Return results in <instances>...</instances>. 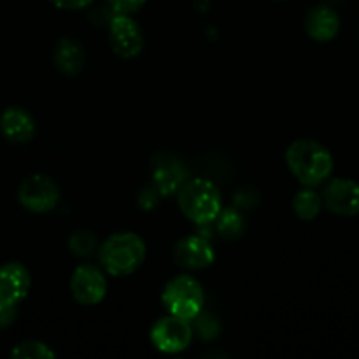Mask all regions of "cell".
<instances>
[{
  "label": "cell",
  "mask_w": 359,
  "mask_h": 359,
  "mask_svg": "<svg viewBox=\"0 0 359 359\" xmlns=\"http://www.w3.org/2000/svg\"><path fill=\"white\" fill-rule=\"evenodd\" d=\"M286 165L300 184L318 188L333 174V156L325 144L314 139H298L286 151Z\"/></svg>",
  "instance_id": "obj_1"
},
{
  "label": "cell",
  "mask_w": 359,
  "mask_h": 359,
  "mask_svg": "<svg viewBox=\"0 0 359 359\" xmlns=\"http://www.w3.org/2000/svg\"><path fill=\"white\" fill-rule=\"evenodd\" d=\"M146 244L133 231H119L102 244L98 259L112 277H126L140 269L146 259Z\"/></svg>",
  "instance_id": "obj_2"
},
{
  "label": "cell",
  "mask_w": 359,
  "mask_h": 359,
  "mask_svg": "<svg viewBox=\"0 0 359 359\" xmlns=\"http://www.w3.org/2000/svg\"><path fill=\"white\" fill-rule=\"evenodd\" d=\"M177 203L181 212L200 226L216 221L223 210V196L217 186L202 177L189 179L177 189Z\"/></svg>",
  "instance_id": "obj_3"
},
{
  "label": "cell",
  "mask_w": 359,
  "mask_h": 359,
  "mask_svg": "<svg viewBox=\"0 0 359 359\" xmlns=\"http://www.w3.org/2000/svg\"><path fill=\"white\" fill-rule=\"evenodd\" d=\"M161 302L168 314L193 321L203 311L205 294L202 284L195 277L177 276L168 280L167 286L163 287Z\"/></svg>",
  "instance_id": "obj_4"
},
{
  "label": "cell",
  "mask_w": 359,
  "mask_h": 359,
  "mask_svg": "<svg viewBox=\"0 0 359 359\" xmlns=\"http://www.w3.org/2000/svg\"><path fill=\"white\" fill-rule=\"evenodd\" d=\"M60 196L62 191L58 182L46 174L28 175L18 188V202L30 212H49L58 205Z\"/></svg>",
  "instance_id": "obj_5"
},
{
  "label": "cell",
  "mask_w": 359,
  "mask_h": 359,
  "mask_svg": "<svg viewBox=\"0 0 359 359\" xmlns=\"http://www.w3.org/2000/svg\"><path fill=\"white\" fill-rule=\"evenodd\" d=\"M151 342L160 353L177 354L189 347L193 340V326L188 319L177 316H165L151 328Z\"/></svg>",
  "instance_id": "obj_6"
},
{
  "label": "cell",
  "mask_w": 359,
  "mask_h": 359,
  "mask_svg": "<svg viewBox=\"0 0 359 359\" xmlns=\"http://www.w3.org/2000/svg\"><path fill=\"white\" fill-rule=\"evenodd\" d=\"M109 41L112 51L125 60H132L142 53L144 34L132 14H114L109 23Z\"/></svg>",
  "instance_id": "obj_7"
},
{
  "label": "cell",
  "mask_w": 359,
  "mask_h": 359,
  "mask_svg": "<svg viewBox=\"0 0 359 359\" xmlns=\"http://www.w3.org/2000/svg\"><path fill=\"white\" fill-rule=\"evenodd\" d=\"M321 198L323 205L337 216L353 217L359 214V184L353 179H328Z\"/></svg>",
  "instance_id": "obj_8"
},
{
  "label": "cell",
  "mask_w": 359,
  "mask_h": 359,
  "mask_svg": "<svg viewBox=\"0 0 359 359\" xmlns=\"http://www.w3.org/2000/svg\"><path fill=\"white\" fill-rule=\"evenodd\" d=\"M70 291L81 305H97L107 294V279L104 272L93 265H81L70 277Z\"/></svg>",
  "instance_id": "obj_9"
},
{
  "label": "cell",
  "mask_w": 359,
  "mask_h": 359,
  "mask_svg": "<svg viewBox=\"0 0 359 359\" xmlns=\"http://www.w3.org/2000/svg\"><path fill=\"white\" fill-rule=\"evenodd\" d=\"M174 259L186 270H203L216 259L210 242L200 235H188L174 245Z\"/></svg>",
  "instance_id": "obj_10"
},
{
  "label": "cell",
  "mask_w": 359,
  "mask_h": 359,
  "mask_svg": "<svg viewBox=\"0 0 359 359\" xmlns=\"http://www.w3.org/2000/svg\"><path fill=\"white\" fill-rule=\"evenodd\" d=\"M32 286L30 272L18 262L0 266V302L18 305L28 294Z\"/></svg>",
  "instance_id": "obj_11"
},
{
  "label": "cell",
  "mask_w": 359,
  "mask_h": 359,
  "mask_svg": "<svg viewBox=\"0 0 359 359\" xmlns=\"http://www.w3.org/2000/svg\"><path fill=\"white\" fill-rule=\"evenodd\" d=\"M305 32L316 42L333 41L340 32L339 13L328 4L311 7L305 16Z\"/></svg>",
  "instance_id": "obj_12"
},
{
  "label": "cell",
  "mask_w": 359,
  "mask_h": 359,
  "mask_svg": "<svg viewBox=\"0 0 359 359\" xmlns=\"http://www.w3.org/2000/svg\"><path fill=\"white\" fill-rule=\"evenodd\" d=\"M35 121L23 107H7L0 116V132L14 144L30 142L35 135Z\"/></svg>",
  "instance_id": "obj_13"
},
{
  "label": "cell",
  "mask_w": 359,
  "mask_h": 359,
  "mask_svg": "<svg viewBox=\"0 0 359 359\" xmlns=\"http://www.w3.org/2000/svg\"><path fill=\"white\" fill-rule=\"evenodd\" d=\"M55 65L65 76H77L84 67L83 46L70 37L60 39L55 48Z\"/></svg>",
  "instance_id": "obj_14"
},
{
  "label": "cell",
  "mask_w": 359,
  "mask_h": 359,
  "mask_svg": "<svg viewBox=\"0 0 359 359\" xmlns=\"http://www.w3.org/2000/svg\"><path fill=\"white\" fill-rule=\"evenodd\" d=\"M291 207L302 221H314L323 209V198L314 188L305 186L293 196Z\"/></svg>",
  "instance_id": "obj_15"
},
{
  "label": "cell",
  "mask_w": 359,
  "mask_h": 359,
  "mask_svg": "<svg viewBox=\"0 0 359 359\" xmlns=\"http://www.w3.org/2000/svg\"><path fill=\"white\" fill-rule=\"evenodd\" d=\"M182 172L181 165H174V167H168V165H163L156 170L154 174V181H156L158 191L163 193V195H170V193H175L179 188H181L182 182Z\"/></svg>",
  "instance_id": "obj_16"
},
{
  "label": "cell",
  "mask_w": 359,
  "mask_h": 359,
  "mask_svg": "<svg viewBox=\"0 0 359 359\" xmlns=\"http://www.w3.org/2000/svg\"><path fill=\"white\" fill-rule=\"evenodd\" d=\"M11 356L14 359H53L56 354L48 344L41 340H27V342L18 344Z\"/></svg>",
  "instance_id": "obj_17"
},
{
  "label": "cell",
  "mask_w": 359,
  "mask_h": 359,
  "mask_svg": "<svg viewBox=\"0 0 359 359\" xmlns=\"http://www.w3.org/2000/svg\"><path fill=\"white\" fill-rule=\"evenodd\" d=\"M216 221H217V230H219L221 237L224 238L241 237V233L245 228L244 217L233 209L221 210L219 216L216 217Z\"/></svg>",
  "instance_id": "obj_18"
},
{
  "label": "cell",
  "mask_w": 359,
  "mask_h": 359,
  "mask_svg": "<svg viewBox=\"0 0 359 359\" xmlns=\"http://www.w3.org/2000/svg\"><path fill=\"white\" fill-rule=\"evenodd\" d=\"M69 249L79 258H88L97 249V237L88 230L74 231L69 238Z\"/></svg>",
  "instance_id": "obj_19"
},
{
  "label": "cell",
  "mask_w": 359,
  "mask_h": 359,
  "mask_svg": "<svg viewBox=\"0 0 359 359\" xmlns=\"http://www.w3.org/2000/svg\"><path fill=\"white\" fill-rule=\"evenodd\" d=\"M191 323H195L193 332L198 333L200 339L203 340H214L221 333V323L212 312H200Z\"/></svg>",
  "instance_id": "obj_20"
},
{
  "label": "cell",
  "mask_w": 359,
  "mask_h": 359,
  "mask_svg": "<svg viewBox=\"0 0 359 359\" xmlns=\"http://www.w3.org/2000/svg\"><path fill=\"white\" fill-rule=\"evenodd\" d=\"M114 14H133L144 7L147 0H107Z\"/></svg>",
  "instance_id": "obj_21"
},
{
  "label": "cell",
  "mask_w": 359,
  "mask_h": 359,
  "mask_svg": "<svg viewBox=\"0 0 359 359\" xmlns=\"http://www.w3.org/2000/svg\"><path fill=\"white\" fill-rule=\"evenodd\" d=\"M53 6H56L58 9H65V11H81L90 7L95 0H49Z\"/></svg>",
  "instance_id": "obj_22"
},
{
  "label": "cell",
  "mask_w": 359,
  "mask_h": 359,
  "mask_svg": "<svg viewBox=\"0 0 359 359\" xmlns=\"http://www.w3.org/2000/svg\"><path fill=\"white\" fill-rule=\"evenodd\" d=\"M18 316V309L16 305H11V304H4L0 302V328H7L14 323Z\"/></svg>",
  "instance_id": "obj_23"
},
{
  "label": "cell",
  "mask_w": 359,
  "mask_h": 359,
  "mask_svg": "<svg viewBox=\"0 0 359 359\" xmlns=\"http://www.w3.org/2000/svg\"><path fill=\"white\" fill-rule=\"evenodd\" d=\"M277 2H284V0H277Z\"/></svg>",
  "instance_id": "obj_24"
}]
</instances>
